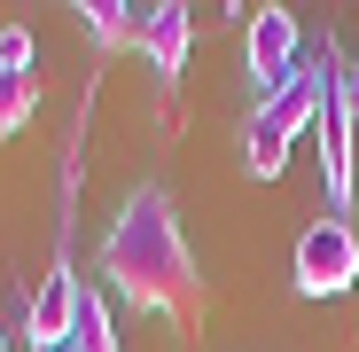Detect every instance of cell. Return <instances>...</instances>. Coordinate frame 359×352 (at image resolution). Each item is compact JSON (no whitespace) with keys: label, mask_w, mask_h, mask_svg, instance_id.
I'll use <instances>...</instances> for the list:
<instances>
[{"label":"cell","mask_w":359,"mask_h":352,"mask_svg":"<svg viewBox=\"0 0 359 352\" xmlns=\"http://www.w3.org/2000/svg\"><path fill=\"white\" fill-rule=\"evenodd\" d=\"M94 266H102V282L126 306L172 313V321H203V266H196L188 235H180V219H172V196L156 181L117 204V219L102 227Z\"/></svg>","instance_id":"cell-1"},{"label":"cell","mask_w":359,"mask_h":352,"mask_svg":"<svg viewBox=\"0 0 359 352\" xmlns=\"http://www.w3.org/2000/svg\"><path fill=\"white\" fill-rule=\"evenodd\" d=\"M328 79H336V39H328V55L320 63H297L258 110H250V126H243V164L258 172V181H273V172L289 164V141L320 117V94H328Z\"/></svg>","instance_id":"cell-2"},{"label":"cell","mask_w":359,"mask_h":352,"mask_svg":"<svg viewBox=\"0 0 359 352\" xmlns=\"http://www.w3.org/2000/svg\"><path fill=\"white\" fill-rule=\"evenodd\" d=\"M359 282V235L351 219H313L297 235V298H344Z\"/></svg>","instance_id":"cell-3"},{"label":"cell","mask_w":359,"mask_h":352,"mask_svg":"<svg viewBox=\"0 0 359 352\" xmlns=\"http://www.w3.org/2000/svg\"><path fill=\"white\" fill-rule=\"evenodd\" d=\"M71 321H79V274H71V259H55L47 282L32 289V306H24V344L32 352H63Z\"/></svg>","instance_id":"cell-4"},{"label":"cell","mask_w":359,"mask_h":352,"mask_svg":"<svg viewBox=\"0 0 359 352\" xmlns=\"http://www.w3.org/2000/svg\"><path fill=\"white\" fill-rule=\"evenodd\" d=\"M243 63H250V86L258 102L297 71V16L289 8H250V32H243Z\"/></svg>","instance_id":"cell-5"},{"label":"cell","mask_w":359,"mask_h":352,"mask_svg":"<svg viewBox=\"0 0 359 352\" xmlns=\"http://www.w3.org/2000/svg\"><path fill=\"white\" fill-rule=\"evenodd\" d=\"M188 47H196V8H180V0H156L149 24H141V55H149V71H156L164 86L188 71Z\"/></svg>","instance_id":"cell-6"},{"label":"cell","mask_w":359,"mask_h":352,"mask_svg":"<svg viewBox=\"0 0 359 352\" xmlns=\"http://www.w3.org/2000/svg\"><path fill=\"white\" fill-rule=\"evenodd\" d=\"M79 24H86V39L102 55H126V47H141L149 8H126V0H79Z\"/></svg>","instance_id":"cell-7"},{"label":"cell","mask_w":359,"mask_h":352,"mask_svg":"<svg viewBox=\"0 0 359 352\" xmlns=\"http://www.w3.org/2000/svg\"><path fill=\"white\" fill-rule=\"evenodd\" d=\"M71 352H117V321H109V298L94 282H79V321H71Z\"/></svg>","instance_id":"cell-8"},{"label":"cell","mask_w":359,"mask_h":352,"mask_svg":"<svg viewBox=\"0 0 359 352\" xmlns=\"http://www.w3.org/2000/svg\"><path fill=\"white\" fill-rule=\"evenodd\" d=\"M32 110H39V79H8L0 71V141H16L32 126Z\"/></svg>","instance_id":"cell-9"},{"label":"cell","mask_w":359,"mask_h":352,"mask_svg":"<svg viewBox=\"0 0 359 352\" xmlns=\"http://www.w3.org/2000/svg\"><path fill=\"white\" fill-rule=\"evenodd\" d=\"M0 71H8V79H32V32H24V24H0Z\"/></svg>","instance_id":"cell-10"},{"label":"cell","mask_w":359,"mask_h":352,"mask_svg":"<svg viewBox=\"0 0 359 352\" xmlns=\"http://www.w3.org/2000/svg\"><path fill=\"white\" fill-rule=\"evenodd\" d=\"M336 102L351 110V126H359V63H336Z\"/></svg>","instance_id":"cell-11"},{"label":"cell","mask_w":359,"mask_h":352,"mask_svg":"<svg viewBox=\"0 0 359 352\" xmlns=\"http://www.w3.org/2000/svg\"><path fill=\"white\" fill-rule=\"evenodd\" d=\"M0 352H8V329H0Z\"/></svg>","instance_id":"cell-12"},{"label":"cell","mask_w":359,"mask_h":352,"mask_svg":"<svg viewBox=\"0 0 359 352\" xmlns=\"http://www.w3.org/2000/svg\"><path fill=\"white\" fill-rule=\"evenodd\" d=\"M63 352H71V344H63Z\"/></svg>","instance_id":"cell-13"}]
</instances>
